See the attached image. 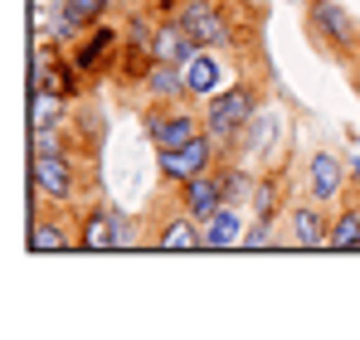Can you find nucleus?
<instances>
[{"instance_id":"7","label":"nucleus","mask_w":360,"mask_h":340,"mask_svg":"<svg viewBox=\"0 0 360 340\" xmlns=\"http://www.w3.org/2000/svg\"><path fill=\"white\" fill-rule=\"evenodd\" d=\"M185 68V88H190V98H214V93H224L229 88V63L219 49H195V54L180 63Z\"/></svg>"},{"instance_id":"12","label":"nucleus","mask_w":360,"mask_h":340,"mask_svg":"<svg viewBox=\"0 0 360 340\" xmlns=\"http://www.w3.org/2000/svg\"><path fill=\"white\" fill-rule=\"evenodd\" d=\"M195 49H200L195 34L180 25L176 15H161V20H156V30H151V58H161V63H185Z\"/></svg>"},{"instance_id":"4","label":"nucleus","mask_w":360,"mask_h":340,"mask_svg":"<svg viewBox=\"0 0 360 340\" xmlns=\"http://www.w3.org/2000/svg\"><path fill=\"white\" fill-rule=\"evenodd\" d=\"M307 25H311V34H316L321 44H331L336 54L360 49V25L346 15V5H336V0H311V5H307Z\"/></svg>"},{"instance_id":"6","label":"nucleus","mask_w":360,"mask_h":340,"mask_svg":"<svg viewBox=\"0 0 360 340\" xmlns=\"http://www.w3.org/2000/svg\"><path fill=\"white\" fill-rule=\"evenodd\" d=\"M214 156H219V141H214L210 131H200L195 141H185V146H176V151H156V166H161L166 180L185 185V180H195V175L214 170Z\"/></svg>"},{"instance_id":"17","label":"nucleus","mask_w":360,"mask_h":340,"mask_svg":"<svg viewBox=\"0 0 360 340\" xmlns=\"http://www.w3.org/2000/svg\"><path fill=\"white\" fill-rule=\"evenodd\" d=\"M78 248H88V253H108V248H117V219H112V209H93V214L83 219Z\"/></svg>"},{"instance_id":"10","label":"nucleus","mask_w":360,"mask_h":340,"mask_svg":"<svg viewBox=\"0 0 360 340\" xmlns=\"http://www.w3.org/2000/svg\"><path fill=\"white\" fill-rule=\"evenodd\" d=\"M243 233H248V219H243L239 204H224L214 209L205 224H200V243L210 253H224V248H243Z\"/></svg>"},{"instance_id":"5","label":"nucleus","mask_w":360,"mask_h":340,"mask_svg":"<svg viewBox=\"0 0 360 340\" xmlns=\"http://www.w3.org/2000/svg\"><path fill=\"white\" fill-rule=\"evenodd\" d=\"M30 185L39 200L49 204H68L78 195V175H73V161L68 151H49V156H30Z\"/></svg>"},{"instance_id":"28","label":"nucleus","mask_w":360,"mask_h":340,"mask_svg":"<svg viewBox=\"0 0 360 340\" xmlns=\"http://www.w3.org/2000/svg\"><path fill=\"white\" fill-rule=\"evenodd\" d=\"M180 0H146V10H156V15H176Z\"/></svg>"},{"instance_id":"14","label":"nucleus","mask_w":360,"mask_h":340,"mask_svg":"<svg viewBox=\"0 0 360 340\" xmlns=\"http://www.w3.org/2000/svg\"><path fill=\"white\" fill-rule=\"evenodd\" d=\"M68 73H78V68L63 63V58H54V44H44V49L34 54V78H30V88H49V93L73 98V78H68Z\"/></svg>"},{"instance_id":"3","label":"nucleus","mask_w":360,"mask_h":340,"mask_svg":"<svg viewBox=\"0 0 360 340\" xmlns=\"http://www.w3.org/2000/svg\"><path fill=\"white\" fill-rule=\"evenodd\" d=\"M200 131H205V117L185 112V103H151V112H146V136L156 151H176L185 141H195Z\"/></svg>"},{"instance_id":"26","label":"nucleus","mask_w":360,"mask_h":340,"mask_svg":"<svg viewBox=\"0 0 360 340\" xmlns=\"http://www.w3.org/2000/svg\"><path fill=\"white\" fill-rule=\"evenodd\" d=\"M268 228H273V219H253L248 233H243V248H268V243H273V233H268Z\"/></svg>"},{"instance_id":"15","label":"nucleus","mask_w":360,"mask_h":340,"mask_svg":"<svg viewBox=\"0 0 360 340\" xmlns=\"http://www.w3.org/2000/svg\"><path fill=\"white\" fill-rule=\"evenodd\" d=\"M156 248H166V253H195V248H205V243H200V219H195V214L166 219L161 233H156Z\"/></svg>"},{"instance_id":"2","label":"nucleus","mask_w":360,"mask_h":340,"mask_svg":"<svg viewBox=\"0 0 360 340\" xmlns=\"http://www.w3.org/2000/svg\"><path fill=\"white\" fill-rule=\"evenodd\" d=\"M176 20L195 34L200 49H234V20L219 0H180L176 5Z\"/></svg>"},{"instance_id":"29","label":"nucleus","mask_w":360,"mask_h":340,"mask_svg":"<svg viewBox=\"0 0 360 340\" xmlns=\"http://www.w3.org/2000/svg\"><path fill=\"white\" fill-rule=\"evenodd\" d=\"M346 170H351V180L360 185V156H351V161H346Z\"/></svg>"},{"instance_id":"19","label":"nucleus","mask_w":360,"mask_h":340,"mask_svg":"<svg viewBox=\"0 0 360 340\" xmlns=\"http://www.w3.org/2000/svg\"><path fill=\"white\" fill-rule=\"evenodd\" d=\"M331 253H356L360 248V204H346L331 214V238H326Z\"/></svg>"},{"instance_id":"23","label":"nucleus","mask_w":360,"mask_h":340,"mask_svg":"<svg viewBox=\"0 0 360 340\" xmlns=\"http://www.w3.org/2000/svg\"><path fill=\"white\" fill-rule=\"evenodd\" d=\"M219 180H224V195H229V204H243V200H253V175L248 170H219Z\"/></svg>"},{"instance_id":"24","label":"nucleus","mask_w":360,"mask_h":340,"mask_svg":"<svg viewBox=\"0 0 360 340\" xmlns=\"http://www.w3.org/2000/svg\"><path fill=\"white\" fill-rule=\"evenodd\" d=\"M273 209H278V185L258 180L253 185V219H273Z\"/></svg>"},{"instance_id":"18","label":"nucleus","mask_w":360,"mask_h":340,"mask_svg":"<svg viewBox=\"0 0 360 340\" xmlns=\"http://www.w3.org/2000/svg\"><path fill=\"white\" fill-rule=\"evenodd\" d=\"M112 44H117V30H112L108 20H103V25H93V34H88V44H83V49L73 54V68H78V73H93V68H98L103 58L112 54Z\"/></svg>"},{"instance_id":"22","label":"nucleus","mask_w":360,"mask_h":340,"mask_svg":"<svg viewBox=\"0 0 360 340\" xmlns=\"http://www.w3.org/2000/svg\"><path fill=\"white\" fill-rule=\"evenodd\" d=\"M78 30H83V25H78L68 10H59V15L44 25V44H73V39H78Z\"/></svg>"},{"instance_id":"25","label":"nucleus","mask_w":360,"mask_h":340,"mask_svg":"<svg viewBox=\"0 0 360 340\" xmlns=\"http://www.w3.org/2000/svg\"><path fill=\"white\" fill-rule=\"evenodd\" d=\"M34 151L30 156H49V151H63V131L59 126H34V141H30Z\"/></svg>"},{"instance_id":"16","label":"nucleus","mask_w":360,"mask_h":340,"mask_svg":"<svg viewBox=\"0 0 360 340\" xmlns=\"http://www.w3.org/2000/svg\"><path fill=\"white\" fill-rule=\"evenodd\" d=\"M25 243H30V253H68V248H78V238L59 219H34L30 233H25Z\"/></svg>"},{"instance_id":"1","label":"nucleus","mask_w":360,"mask_h":340,"mask_svg":"<svg viewBox=\"0 0 360 340\" xmlns=\"http://www.w3.org/2000/svg\"><path fill=\"white\" fill-rule=\"evenodd\" d=\"M253 117H258V88L253 83H229L224 93H214L205 103V131L224 151V146H234L243 131L253 126Z\"/></svg>"},{"instance_id":"13","label":"nucleus","mask_w":360,"mask_h":340,"mask_svg":"<svg viewBox=\"0 0 360 340\" xmlns=\"http://www.w3.org/2000/svg\"><path fill=\"white\" fill-rule=\"evenodd\" d=\"M141 93H146L151 103H185V98H190V88H185V68H180V63H161V58H151L146 73H141Z\"/></svg>"},{"instance_id":"8","label":"nucleus","mask_w":360,"mask_h":340,"mask_svg":"<svg viewBox=\"0 0 360 340\" xmlns=\"http://www.w3.org/2000/svg\"><path fill=\"white\" fill-rule=\"evenodd\" d=\"M346 161L336 156V151H311V161H307V200H316V204H336L341 195H346Z\"/></svg>"},{"instance_id":"30","label":"nucleus","mask_w":360,"mask_h":340,"mask_svg":"<svg viewBox=\"0 0 360 340\" xmlns=\"http://www.w3.org/2000/svg\"><path fill=\"white\" fill-rule=\"evenodd\" d=\"M243 5H263V0H243Z\"/></svg>"},{"instance_id":"21","label":"nucleus","mask_w":360,"mask_h":340,"mask_svg":"<svg viewBox=\"0 0 360 340\" xmlns=\"http://www.w3.org/2000/svg\"><path fill=\"white\" fill-rule=\"evenodd\" d=\"M63 10H68L83 30H93V25H103V20H108L112 0H63Z\"/></svg>"},{"instance_id":"20","label":"nucleus","mask_w":360,"mask_h":340,"mask_svg":"<svg viewBox=\"0 0 360 340\" xmlns=\"http://www.w3.org/2000/svg\"><path fill=\"white\" fill-rule=\"evenodd\" d=\"M68 98L49 93V88H30V126H63Z\"/></svg>"},{"instance_id":"11","label":"nucleus","mask_w":360,"mask_h":340,"mask_svg":"<svg viewBox=\"0 0 360 340\" xmlns=\"http://www.w3.org/2000/svg\"><path fill=\"white\" fill-rule=\"evenodd\" d=\"M180 200H185V214H195L200 224H205V219H210L214 209H224V204H229V195H224V180H219V170H214V175L205 170V175L185 180V185H180Z\"/></svg>"},{"instance_id":"31","label":"nucleus","mask_w":360,"mask_h":340,"mask_svg":"<svg viewBox=\"0 0 360 340\" xmlns=\"http://www.w3.org/2000/svg\"><path fill=\"white\" fill-rule=\"evenodd\" d=\"M356 253H360V248H356Z\"/></svg>"},{"instance_id":"9","label":"nucleus","mask_w":360,"mask_h":340,"mask_svg":"<svg viewBox=\"0 0 360 340\" xmlns=\"http://www.w3.org/2000/svg\"><path fill=\"white\" fill-rule=\"evenodd\" d=\"M288 228H292V248H326L331 214H326V204L307 200V204H292L288 209Z\"/></svg>"},{"instance_id":"27","label":"nucleus","mask_w":360,"mask_h":340,"mask_svg":"<svg viewBox=\"0 0 360 340\" xmlns=\"http://www.w3.org/2000/svg\"><path fill=\"white\" fill-rule=\"evenodd\" d=\"M112 219H117V248H131V238H136L131 233V219L127 214H112Z\"/></svg>"}]
</instances>
